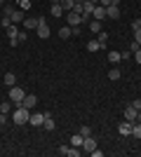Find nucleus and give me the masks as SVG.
<instances>
[{
    "label": "nucleus",
    "instance_id": "nucleus-32",
    "mask_svg": "<svg viewBox=\"0 0 141 157\" xmlns=\"http://www.w3.org/2000/svg\"><path fill=\"white\" fill-rule=\"evenodd\" d=\"M78 131H80L82 136H92V129H89L87 124H85V127H80V129H78Z\"/></svg>",
    "mask_w": 141,
    "mask_h": 157
},
{
    "label": "nucleus",
    "instance_id": "nucleus-29",
    "mask_svg": "<svg viewBox=\"0 0 141 157\" xmlns=\"http://www.w3.org/2000/svg\"><path fill=\"white\" fill-rule=\"evenodd\" d=\"M57 150H59V155L68 157V152H71V145H59V148H57Z\"/></svg>",
    "mask_w": 141,
    "mask_h": 157
},
{
    "label": "nucleus",
    "instance_id": "nucleus-6",
    "mask_svg": "<svg viewBox=\"0 0 141 157\" xmlns=\"http://www.w3.org/2000/svg\"><path fill=\"white\" fill-rule=\"evenodd\" d=\"M66 21H68V26H80V24H82V17L78 12H66Z\"/></svg>",
    "mask_w": 141,
    "mask_h": 157
},
{
    "label": "nucleus",
    "instance_id": "nucleus-42",
    "mask_svg": "<svg viewBox=\"0 0 141 157\" xmlns=\"http://www.w3.org/2000/svg\"><path fill=\"white\" fill-rule=\"evenodd\" d=\"M89 2H92V5H99V0H89Z\"/></svg>",
    "mask_w": 141,
    "mask_h": 157
},
{
    "label": "nucleus",
    "instance_id": "nucleus-13",
    "mask_svg": "<svg viewBox=\"0 0 141 157\" xmlns=\"http://www.w3.org/2000/svg\"><path fill=\"white\" fill-rule=\"evenodd\" d=\"M92 17L96 21H104V19H106V7H104V5H96V7H94V12H92Z\"/></svg>",
    "mask_w": 141,
    "mask_h": 157
},
{
    "label": "nucleus",
    "instance_id": "nucleus-24",
    "mask_svg": "<svg viewBox=\"0 0 141 157\" xmlns=\"http://www.w3.org/2000/svg\"><path fill=\"white\" fill-rule=\"evenodd\" d=\"M120 78H122V73L118 71V68H111V71H108V80H113V82H115V80H120Z\"/></svg>",
    "mask_w": 141,
    "mask_h": 157
},
{
    "label": "nucleus",
    "instance_id": "nucleus-26",
    "mask_svg": "<svg viewBox=\"0 0 141 157\" xmlns=\"http://www.w3.org/2000/svg\"><path fill=\"white\" fill-rule=\"evenodd\" d=\"M132 136L141 138V122H134V127H132Z\"/></svg>",
    "mask_w": 141,
    "mask_h": 157
},
{
    "label": "nucleus",
    "instance_id": "nucleus-19",
    "mask_svg": "<svg viewBox=\"0 0 141 157\" xmlns=\"http://www.w3.org/2000/svg\"><path fill=\"white\" fill-rule=\"evenodd\" d=\"M120 59H122V52H115V49H113V52H108V61H111V63H118Z\"/></svg>",
    "mask_w": 141,
    "mask_h": 157
},
{
    "label": "nucleus",
    "instance_id": "nucleus-12",
    "mask_svg": "<svg viewBox=\"0 0 141 157\" xmlns=\"http://www.w3.org/2000/svg\"><path fill=\"white\" fill-rule=\"evenodd\" d=\"M38 24H40V17H26V19H24V28H26V31H33V28H38Z\"/></svg>",
    "mask_w": 141,
    "mask_h": 157
},
{
    "label": "nucleus",
    "instance_id": "nucleus-7",
    "mask_svg": "<svg viewBox=\"0 0 141 157\" xmlns=\"http://www.w3.org/2000/svg\"><path fill=\"white\" fill-rule=\"evenodd\" d=\"M125 120H127V122H136V120H139V110H136L134 105H127V108H125Z\"/></svg>",
    "mask_w": 141,
    "mask_h": 157
},
{
    "label": "nucleus",
    "instance_id": "nucleus-41",
    "mask_svg": "<svg viewBox=\"0 0 141 157\" xmlns=\"http://www.w3.org/2000/svg\"><path fill=\"white\" fill-rule=\"evenodd\" d=\"M99 5H104V7H108V5H113V0H99Z\"/></svg>",
    "mask_w": 141,
    "mask_h": 157
},
{
    "label": "nucleus",
    "instance_id": "nucleus-14",
    "mask_svg": "<svg viewBox=\"0 0 141 157\" xmlns=\"http://www.w3.org/2000/svg\"><path fill=\"white\" fill-rule=\"evenodd\" d=\"M24 19H26V14H24V10H14L12 12V24H24Z\"/></svg>",
    "mask_w": 141,
    "mask_h": 157
},
{
    "label": "nucleus",
    "instance_id": "nucleus-17",
    "mask_svg": "<svg viewBox=\"0 0 141 157\" xmlns=\"http://www.w3.org/2000/svg\"><path fill=\"white\" fill-rule=\"evenodd\" d=\"M82 141H85V136L78 131V134H73V138H71V145H75V148H82Z\"/></svg>",
    "mask_w": 141,
    "mask_h": 157
},
{
    "label": "nucleus",
    "instance_id": "nucleus-16",
    "mask_svg": "<svg viewBox=\"0 0 141 157\" xmlns=\"http://www.w3.org/2000/svg\"><path fill=\"white\" fill-rule=\"evenodd\" d=\"M52 17H64V7H61V2H52Z\"/></svg>",
    "mask_w": 141,
    "mask_h": 157
},
{
    "label": "nucleus",
    "instance_id": "nucleus-21",
    "mask_svg": "<svg viewBox=\"0 0 141 157\" xmlns=\"http://www.w3.org/2000/svg\"><path fill=\"white\" fill-rule=\"evenodd\" d=\"M12 101H10V98H7V101H2V103H0V113H12Z\"/></svg>",
    "mask_w": 141,
    "mask_h": 157
},
{
    "label": "nucleus",
    "instance_id": "nucleus-33",
    "mask_svg": "<svg viewBox=\"0 0 141 157\" xmlns=\"http://www.w3.org/2000/svg\"><path fill=\"white\" fill-rule=\"evenodd\" d=\"M80 155V148H75V145H71V152H68V157H78Z\"/></svg>",
    "mask_w": 141,
    "mask_h": 157
},
{
    "label": "nucleus",
    "instance_id": "nucleus-2",
    "mask_svg": "<svg viewBox=\"0 0 141 157\" xmlns=\"http://www.w3.org/2000/svg\"><path fill=\"white\" fill-rule=\"evenodd\" d=\"M7 96H10V101H12L14 105H21V101H24V96H26V92L21 89V87H10V92H7Z\"/></svg>",
    "mask_w": 141,
    "mask_h": 157
},
{
    "label": "nucleus",
    "instance_id": "nucleus-27",
    "mask_svg": "<svg viewBox=\"0 0 141 157\" xmlns=\"http://www.w3.org/2000/svg\"><path fill=\"white\" fill-rule=\"evenodd\" d=\"M14 10H17V7L5 5V7H2V17H10V19H12V12H14Z\"/></svg>",
    "mask_w": 141,
    "mask_h": 157
},
{
    "label": "nucleus",
    "instance_id": "nucleus-5",
    "mask_svg": "<svg viewBox=\"0 0 141 157\" xmlns=\"http://www.w3.org/2000/svg\"><path fill=\"white\" fill-rule=\"evenodd\" d=\"M21 105H24V108H28V110H33L35 105H38V96H35V94H26V96H24V101H21Z\"/></svg>",
    "mask_w": 141,
    "mask_h": 157
},
{
    "label": "nucleus",
    "instance_id": "nucleus-38",
    "mask_svg": "<svg viewBox=\"0 0 141 157\" xmlns=\"http://www.w3.org/2000/svg\"><path fill=\"white\" fill-rule=\"evenodd\" d=\"M89 155H92V157H104V152H101V150H96V148H94V150L89 152Z\"/></svg>",
    "mask_w": 141,
    "mask_h": 157
},
{
    "label": "nucleus",
    "instance_id": "nucleus-34",
    "mask_svg": "<svg viewBox=\"0 0 141 157\" xmlns=\"http://www.w3.org/2000/svg\"><path fill=\"white\" fill-rule=\"evenodd\" d=\"M26 38H28V31H26V28H24V31H19V42H24Z\"/></svg>",
    "mask_w": 141,
    "mask_h": 157
},
{
    "label": "nucleus",
    "instance_id": "nucleus-25",
    "mask_svg": "<svg viewBox=\"0 0 141 157\" xmlns=\"http://www.w3.org/2000/svg\"><path fill=\"white\" fill-rule=\"evenodd\" d=\"M73 5H75V0H61V7H64V12H73Z\"/></svg>",
    "mask_w": 141,
    "mask_h": 157
},
{
    "label": "nucleus",
    "instance_id": "nucleus-30",
    "mask_svg": "<svg viewBox=\"0 0 141 157\" xmlns=\"http://www.w3.org/2000/svg\"><path fill=\"white\" fill-rule=\"evenodd\" d=\"M19 10H24V12L31 10V0H19Z\"/></svg>",
    "mask_w": 141,
    "mask_h": 157
},
{
    "label": "nucleus",
    "instance_id": "nucleus-36",
    "mask_svg": "<svg viewBox=\"0 0 141 157\" xmlns=\"http://www.w3.org/2000/svg\"><path fill=\"white\" fill-rule=\"evenodd\" d=\"M134 40L141 45V28H136V31H134Z\"/></svg>",
    "mask_w": 141,
    "mask_h": 157
},
{
    "label": "nucleus",
    "instance_id": "nucleus-9",
    "mask_svg": "<svg viewBox=\"0 0 141 157\" xmlns=\"http://www.w3.org/2000/svg\"><path fill=\"white\" fill-rule=\"evenodd\" d=\"M94 148H96V138H92V136H85V141H82V148H80V150H85V152H92Z\"/></svg>",
    "mask_w": 141,
    "mask_h": 157
},
{
    "label": "nucleus",
    "instance_id": "nucleus-1",
    "mask_svg": "<svg viewBox=\"0 0 141 157\" xmlns=\"http://www.w3.org/2000/svg\"><path fill=\"white\" fill-rule=\"evenodd\" d=\"M12 120H14V124H26L28 120H31V110L24 108V105H17L14 113H12Z\"/></svg>",
    "mask_w": 141,
    "mask_h": 157
},
{
    "label": "nucleus",
    "instance_id": "nucleus-10",
    "mask_svg": "<svg viewBox=\"0 0 141 157\" xmlns=\"http://www.w3.org/2000/svg\"><path fill=\"white\" fill-rule=\"evenodd\" d=\"M106 19H120V7L118 5H108L106 7Z\"/></svg>",
    "mask_w": 141,
    "mask_h": 157
},
{
    "label": "nucleus",
    "instance_id": "nucleus-31",
    "mask_svg": "<svg viewBox=\"0 0 141 157\" xmlns=\"http://www.w3.org/2000/svg\"><path fill=\"white\" fill-rule=\"evenodd\" d=\"M127 49H129V52H132V54H134L136 49H141V45H139V42H136V40H134V42H129V47H127Z\"/></svg>",
    "mask_w": 141,
    "mask_h": 157
},
{
    "label": "nucleus",
    "instance_id": "nucleus-20",
    "mask_svg": "<svg viewBox=\"0 0 141 157\" xmlns=\"http://www.w3.org/2000/svg\"><path fill=\"white\" fill-rule=\"evenodd\" d=\"M73 35V31H71V26H64V28H59V38H64V40H68Z\"/></svg>",
    "mask_w": 141,
    "mask_h": 157
},
{
    "label": "nucleus",
    "instance_id": "nucleus-37",
    "mask_svg": "<svg viewBox=\"0 0 141 157\" xmlns=\"http://www.w3.org/2000/svg\"><path fill=\"white\" fill-rule=\"evenodd\" d=\"M132 105H134L136 110H139V113H141V98H136V101H132Z\"/></svg>",
    "mask_w": 141,
    "mask_h": 157
},
{
    "label": "nucleus",
    "instance_id": "nucleus-8",
    "mask_svg": "<svg viewBox=\"0 0 141 157\" xmlns=\"http://www.w3.org/2000/svg\"><path fill=\"white\" fill-rule=\"evenodd\" d=\"M132 127H134V122H127V120H125V122L118 127V134H120V136H132Z\"/></svg>",
    "mask_w": 141,
    "mask_h": 157
},
{
    "label": "nucleus",
    "instance_id": "nucleus-15",
    "mask_svg": "<svg viewBox=\"0 0 141 157\" xmlns=\"http://www.w3.org/2000/svg\"><path fill=\"white\" fill-rule=\"evenodd\" d=\"M54 120L49 117V113H45V122H42V129H47V131H54Z\"/></svg>",
    "mask_w": 141,
    "mask_h": 157
},
{
    "label": "nucleus",
    "instance_id": "nucleus-40",
    "mask_svg": "<svg viewBox=\"0 0 141 157\" xmlns=\"http://www.w3.org/2000/svg\"><path fill=\"white\" fill-rule=\"evenodd\" d=\"M134 61H136V63H141V49H136V52H134Z\"/></svg>",
    "mask_w": 141,
    "mask_h": 157
},
{
    "label": "nucleus",
    "instance_id": "nucleus-3",
    "mask_svg": "<svg viewBox=\"0 0 141 157\" xmlns=\"http://www.w3.org/2000/svg\"><path fill=\"white\" fill-rule=\"evenodd\" d=\"M5 31H7V38H10V45L17 47L19 45V28H17V24H10Z\"/></svg>",
    "mask_w": 141,
    "mask_h": 157
},
{
    "label": "nucleus",
    "instance_id": "nucleus-28",
    "mask_svg": "<svg viewBox=\"0 0 141 157\" xmlns=\"http://www.w3.org/2000/svg\"><path fill=\"white\" fill-rule=\"evenodd\" d=\"M87 49H89V52H96V49H101V45L96 42V40H89V42H87Z\"/></svg>",
    "mask_w": 141,
    "mask_h": 157
},
{
    "label": "nucleus",
    "instance_id": "nucleus-4",
    "mask_svg": "<svg viewBox=\"0 0 141 157\" xmlns=\"http://www.w3.org/2000/svg\"><path fill=\"white\" fill-rule=\"evenodd\" d=\"M35 33H38V38L40 40H45V38H49V26H47V19L45 17H40V24H38V28H35Z\"/></svg>",
    "mask_w": 141,
    "mask_h": 157
},
{
    "label": "nucleus",
    "instance_id": "nucleus-35",
    "mask_svg": "<svg viewBox=\"0 0 141 157\" xmlns=\"http://www.w3.org/2000/svg\"><path fill=\"white\" fill-rule=\"evenodd\" d=\"M7 120H10V115H7V113H0V124H7Z\"/></svg>",
    "mask_w": 141,
    "mask_h": 157
},
{
    "label": "nucleus",
    "instance_id": "nucleus-18",
    "mask_svg": "<svg viewBox=\"0 0 141 157\" xmlns=\"http://www.w3.org/2000/svg\"><path fill=\"white\" fill-rule=\"evenodd\" d=\"M89 31H92V33H96V35H99V33L104 31V28H101V21H96V19H94V21H89Z\"/></svg>",
    "mask_w": 141,
    "mask_h": 157
},
{
    "label": "nucleus",
    "instance_id": "nucleus-44",
    "mask_svg": "<svg viewBox=\"0 0 141 157\" xmlns=\"http://www.w3.org/2000/svg\"><path fill=\"white\" fill-rule=\"evenodd\" d=\"M52 2H61V0H52Z\"/></svg>",
    "mask_w": 141,
    "mask_h": 157
},
{
    "label": "nucleus",
    "instance_id": "nucleus-39",
    "mask_svg": "<svg viewBox=\"0 0 141 157\" xmlns=\"http://www.w3.org/2000/svg\"><path fill=\"white\" fill-rule=\"evenodd\" d=\"M132 28H134V31H136V28H141V19H134V21H132Z\"/></svg>",
    "mask_w": 141,
    "mask_h": 157
},
{
    "label": "nucleus",
    "instance_id": "nucleus-22",
    "mask_svg": "<svg viewBox=\"0 0 141 157\" xmlns=\"http://www.w3.org/2000/svg\"><path fill=\"white\" fill-rule=\"evenodd\" d=\"M5 85L7 87H14V85H17V75H14V73H7V75H5Z\"/></svg>",
    "mask_w": 141,
    "mask_h": 157
},
{
    "label": "nucleus",
    "instance_id": "nucleus-43",
    "mask_svg": "<svg viewBox=\"0 0 141 157\" xmlns=\"http://www.w3.org/2000/svg\"><path fill=\"white\" fill-rule=\"evenodd\" d=\"M0 5H5V0H0Z\"/></svg>",
    "mask_w": 141,
    "mask_h": 157
},
{
    "label": "nucleus",
    "instance_id": "nucleus-11",
    "mask_svg": "<svg viewBox=\"0 0 141 157\" xmlns=\"http://www.w3.org/2000/svg\"><path fill=\"white\" fill-rule=\"evenodd\" d=\"M33 127H42V122H45V113H31V120H28Z\"/></svg>",
    "mask_w": 141,
    "mask_h": 157
},
{
    "label": "nucleus",
    "instance_id": "nucleus-23",
    "mask_svg": "<svg viewBox=\"0 0 141 157\" xmlns=\"http://www.w3.org/2000/svg\"><path fill=\"white\" fill-rule=\"evenodd\" d=\"M96 42H99L101 49H104V47H106V42H108V33H106V31H101V33H99V38H96Z\"/></svg>",
    "mask_w": 141,
    "mask_h": 157
}]
</instances>
